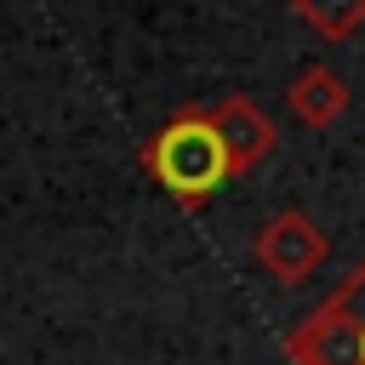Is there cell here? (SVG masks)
I'll list each match as a JSON object with an SVG mask.
<instances>
[{"label":"cell","instance_id":"obj_5","mask_svg":"<svg viewBox=\"0 0 365 365\" xmlns=\"http://www.w3.org/2000/svg\"><path fill=\"white\" fill-rule=\"evenodd\" d=\"M348 103H354V91H348V80H342L331 63H308V68H297L291 86H285V108H291L297 125H308V131H331V125L348 114Z\"/></svg>","mask_w":365,"mask_h":365},{"label":"cell","instance_id":"obj_3","mask_svg":"<svg viewBox=\"0 0 365 365\" xmlns=\"http://www.w3.org/2000/svg\"><path fill=\"white\" fill-rule=\"evenodd\" d=\"M251 257H257V268H262L268 279H279V285H302V279H314V274L325 268L331 240H325V228H319L302 205H285V211H274V217L257 228Z\"/></svg>","mask_w":365,"mask_h":365},{"label":"cell","instance_id":"obj_4","mask_svg":"<svg viewBox=\"0 0 365 365\" xmlns=\"http://www.w3.org/2000/svg\"><path fill=\"white\" fill-rule=\"evenodd\" d=\"M205 108H211V125H217V137H222V148H228V160H234V171H240V177H245V171H257V165L274 154L279 131H274V120L262 114V103H257V97L228 91V97H217V103H205Z\"/></svg>","mask_w":365,"mask_h":365},{"label":"cell","instance_id":"obj_2","mask_svg":"<svg viewBox=\"0 0 365 365\" xmlns=\"http://www.w3.org/2000/svg\"><path fill=\"white\" fill-rule=\"evenodd\" d=\"M285 359L291 365H365V262H354L342 285L285 331Z\"/></svg>","mask_w":365,"mask_h":365},{"label":"cell","instance_id":"obj_6","mask_svg":"<svg viewBox=\"0 0 365 365\" xmlns=\"http://www.w3.org/2000/svg\"><path fill=\"white\" fill-rule=\"evenodd\" d=\"M319 40H348L365 29V0H285Z\"/></svg>","mask_w":365,"mask_h":365},{"label":"cell","instance_id":"obj_1","mask_svg":"<svg viewBox=\"0 0 365 365\" xmlns=\"http://www.w3.org/2000/svg\"><path fill=\"white\" fill-rule=\"evenodd\" d=\"M137 165L188 211L205 205L228 177H240L228 148H222V137H217V125H211L205 103H182L160 131H148L143 148H137Z\"/></svg>","mask_w":365,"mask_h":365}]
</instances>
